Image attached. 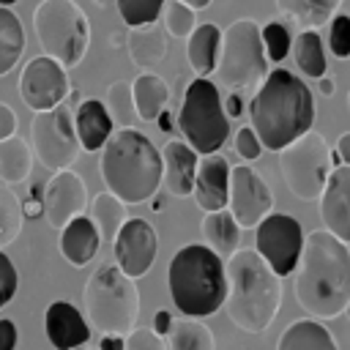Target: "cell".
Masks as SVG:
<instances>
[{
    "label": "cell",
    "mask_w": 350,
    "mask_h": 350,
    "mask_svg": "<svg viewBox=\"0 0 350 350\" xmlns=\"http://www.w3.org/2000/svg\"><path fill=\"white\" fill-rule=\"evenodd\" d=\"M345 312H347V317H350V301H347V306H345Z\"/></svg>",
    "instance_id": "cell-54"
},
{
    "label": "cell",
    "mask_w": 350,
    "mask_h": 350,
    "mask_svg": "<svg viewBox=\"0 0 350 350\" xmlns=\"http://www.w3.org/2000/svg\"><path fill=\"white\" fill-rule=\"evenodd\" d=\"M180 3H186L189 8H194V11H202V8H208L211 5V0H180Z\"/></svg>",
    "instance_id": "cell-52"
},
{
    "label": "cell",
    "mask_w": 350,
    "mask_h": 350,
    "mask_svg": "<svg viewBox=\"0 0 350 350\" xmlns=\"http://www.w3.org/2000/svg\"><path fill=\"white\" fill-rule=\"evenodd\" d=\"M22 213H25V219H27V216H41V213H44V208H41V197H33V200L22 202Z\"/></svg>",
    "instance_id": "cell-49"
},
{
    "label": "cell",
    "mask_w": 350,
    "mask_h": 350,
    "mask_svg": "<svg viewBox=\"0 0 350 350\" xmlns=\"http://www.w3.org/2000/svg\"><path fill=\"white\" fill-rule=\"evenodd\" d=\"M219 44H221V30L213 22H202L189 33L186 57H189V66L197 77H211L216 71Z\"/></svg>",
    "instance_id": "cell-24"
},
{
    "label": "cell",
    "mask_w": 350,
    "mask_h": 350,
    "mask_svg": "<svg viewBox=\"0 0 350 350\" xmlns=\"http://www.w3.org/2000/svg\"><path fill=\"white\" fill-rule=\"evenodd\" d=\"M131 96H134V112H137V118L142 123H153L159 118V112L167 109L170 88H167V82L159 74L142 71L131 82Z\"/></svg>",
    "instance_id": "cell-26"
},
{
    "label": "cell",
    "mask_w": 350,
    "mask_h": 350,
    "mask_svg": "<svg viewBox=\"0 0 350 350\" xmlns=\"http://www.w3.org/2000/svg\"><path fill=\"white\" fill-rule=\"evenodd\" d=\"M178 129L194 153H216L230 137V118L221 107V93L208 77H194L186 85L178 109Z\"/></svg>",
    "instance_id": "cell-9"
},
{
    "label": "cell",
    "mask_w": 350,
    "mask_h": 350,
    "mask_svg": "<svg viewBox=\"0 0 350 350\" xmlns=\"http://www.w3.org/2000/svg\"><path fill=\"white\" fill-rule=\"evenodd\" d=\"M260 38H262L268 63H282V60L290 55L293 36H290V30L284 27V22H268V25H262V27H260Z\"/></svg>",
    "instance_id": "cell-37"
},
{
    "label": "cell",
    "mask_w": 350,
    "mask_h": 350,
    "mask_svg": "<svg viewBox=\"0 0 350 350\" xmlns=\"http://www.w3.org/2000/svg\"><path fill=\"white\" fill-rule=\"evenodd\" d=\"M202 238H205V246L213 249L221 260H227L238 246H241V227L235 224V219L230 216L227 208L221 211H211L205 213L202 219Z\"/></svg>",
    "instance_id": "cell-28"
},
{
    "label": "cell",
    "mask_w": 350,
    "mask_h": 350,
    "mask_svg": "<svg viewBox=\"0 0 350 350\" xmlns=\"http://www.w3.org/2000/svg\"><path fill=\"white\" fill-rule=\"evenodd\" d=\"M342 0H276L279 14H284L301 30H320L339 14Z\"/></svg>",
    "instance_id": "cell-27"
},
{
    "label": "cell",
    "mask_w": 350,
    "mask_h": 350,
    "mask_svg": "<svg viewBox=\"0 0 350 350\" xmlns=\"http://www.w3.org/2000/svg\"><path fill=\"white\" fill-rule=\"evenodd\" d=\"M328 49L334 57H350V16L334 14L328 22Z\"/></svg>",
    "instance_id": "cell-39"
},
{
    "label": "cell",
    "mask_w": 350,
    "mask_h": 350,
    "mask_svg": "<svg viewBox=\"0 0 350 350\" xmlns=\"http://www.w3.org/2000/svg\"><path fill=\"white\" fill-rule=\"evenodd\" d=\"M126 219H129L126 202H120L115 194L101 191V194L93 197V202H90V221H93V227H96V232H98L101 241H109L112 243Z\"/></svg>",
    "instance_id": "cell-31"
},
{
    "label": "cell",
    "mask_w": 350,
    "mask_h": 350,
    "mask_svg": "<svg viewBox=\"0 0 350 350\" xmlns=\"http://www.w3.org/2000/svg\"><path fill=\"white\" fill-rule=\"evenodd\" d=\"M112 254H115V265L126 276L131 279L145 276L159 254V235L153 224L145 219H126L112 241Z\"/></svg>",
    "instance_id": "cell-15"
},
{
    "label": "cell",
    "mask_w": 350,
    "mask_h": 350,
    "mask_svg": "<svg viewBox=\"0 0 350 350\" xmlns=\"http://www.w3.org/2000/svg\"><path fill=\"white\" fill-rule=\"evenodd\" d=\"M172 320H175V317H172L167 309H159V312H156V317H153V325H150V328H153L159 336H167V331H170Z\"/></svg>",
    "instance_id": "cell-46"
},
{
    "label": "cell",
    "mask_w": 350,
    "mask_h": 350,
    "mask_svg": "<svg viewBox=\"0 0 350 350\" xmlns=\"http://www.w3.org/2000/svg\"><path fill=\"white\" fill-rule=\"evenodd\" d=\"M227 211L241 230H254L260 219L273 211V191L262 175H257L249 164L230 167L227 186Z\"/></svg>",
    "instance_id": "cell-13"
},
{
    "label": "cell",
    "mask_w": 350,
    "mask_h": 350,
    "mask_svg": "<svg viewBox=\"0 0 350 350\" xmlns=\"http://www.w3.org/2000/svg\"><path fill=\"white\" fill-rule=\"evenodd\" d=\"M161 153V186L170 197H189L194 186L197 153L183 139H170Z\"/></svg>",
    "instance_id": "cell-20"
},
{
    "label": "cell",
    "mask_w": 350,
    "mask_h": 350,
    "mask_svg": "<svg viewBox=\"0 0 350 350\" xmlns=\"http://www.w3.org/2000/svg\"><path fill=\"white\" fill-rule=\"evenodd\" d=\"M82 306L93 328L126 336L139 320V290L118 265H101L85 282Z\"/></svg>",
    "instance_id": "cell-6"
},
{
    "label": "cell",
    "mask_w": 350,
    "mask_h": 350,
    "mask_svg": "<svg viewBox=\"0 0 350 350\" xmlns=\"http://www.w3.org/2000/svg\"><path fill=\"white\" fill-rule=\"evenodd\" d=\"M347 107H350V93H347Z\"/></svg>",
    "instance_id": "cell-56"
},
{
    "label": "cell",
    "mask_w": 350,
    "mask_h": 350,
    "mask_svg": "<svg viewBox=\"0 0 350 350\" xmlns=\"http://www.w3.org/2000/svg\"><path fill=\"white\" fill-rule=\"evenodd\" d=\"M227 293L224 309L235 328L246 334H265L282 306V276L254 252L235 249L224 260Z\"/></svg>",
    "instance_id": "cell-3"
},
{
    "label": "cell",
    "mask_w": 350,
    "mask_h": 350,
    "mask_svg": "<svg viewBox=\"0 0 350 350\" xmlns=\"http://www.w3.org/2000/svg\"><path fill=\"white\" fill-rule=\"evenodd\" d=\"M317 200L325 230L350 246V164H336L328 172Z\"/></svg>",
    "instance_id": "cell-17"
},
{
    "label": "cell",
    "mask_w": 350,
    "mask_h": 350,
    "mask_svg": "<svg viewBox=\"0 0 350 350\" xmlns=\"http://www.w3.org/2000/svg\"><path fill=\"white\" fill-rule=\"evenodd\" d=\"M252 131L265 150H282L314 123V96L293 71L273 68L265 74L249 101Z\"/></svg>",
    "instance_id": "cell-2"
},
{
    "label": "cell",
    "mask_w": 350,
    "mask_h": 350,
    "mask_svg": "<svg viewBox=\"0 0 350 350\" xmlns=\"http://www.w3.org/2000/svg\"><path fill=\"white\" fill-rule=\"evenodd\" d=\"M112 123H118V129H126V126H134V96H131V82L126 79H118L107 88V101H104Z\"/></svg>",
    "instance_id": "cell-35"
},
{
    "label": "cell",
    "mask_w": 350,
    "mask_h": 350,
    "mask_svg": "<svg viewBox=\"0 0 350 350\" xmlns=\"http://www.w3.org/2000/svg\"><path fill=\"white\" fill-rule=\"evenodd\" d=\"M279 153V170L284 178V186L293 191V197L312 202L320 197L328 172L334 170L331 164V148L323 134L306 131L290 145H284Z\"/></svg>",
    "instance_id": "cell-10"
},
{
    "label": "cell",
    "mask_w": 350,
    "mask_h": 350,
    "mask_svg": "<svg viewBox=\"0 0 350 350\" xmlns=\"http://www.w3.org/2000/svg\"><path fill=\"white\" fill-rule=\"evenodd\" d=\"M25 52V27H22V19L0 5V77H5L22 57Z\"/></svg>",
    "instance_id": "cell-32"
},
{
    "label": "cell",
    "mask_w": 350,
    "mask_h": 350,
    "mask_svg": "<svg viewBox=\"0 0 350 350\" xmlns=\"http://www.w3.org/2000/svg\"><path fill=\"white\" fill-rule=\"evenodd\" d=\"M22 202L8 183H0V249L11 246L22 232Z\"/></svg>",
    "instance_id": "cell-34"
},
{
    "label": "cell",
    "mask_w": 350,
    "mask_h": 350,
    "mask_svg": "<svg viewBox=\"0 0 350 350\" xmlns=\"http://www.w3.org/2000/svg\"><path fill=\"white\" fill-rule=\"evenodd\" d=\"M126 347V336L120 334H101V342L96 350H123Z\"/></svg>",
    "instance_id": "cell-47"
},
{
    "label": "cell",
    "mask_w": 350,
    "mask_h": 350,
    "mask_svg": "<svg viewBox=\"0 0 350 350\" xmlns=\"http://www.w3.org/2000/svg\"><path fill=\"white\" fill-rule=\"evenodd\" d=\"M68 93H71V82H68L66 68L57 60H52L46 55H38V57H33L22 66L19 96L33 112L52 109V107L63 104L68 98Z\"/></svg>",
    "instance_id": "cell-14"
},
{
    "label": "cell",
    "mask_w": 350,
    "mask_h": 350,
    "mask_svg": "<svg viewBox=\"0 0 350 350\" xmlns=\"http://www.w3.org/2000/svg\"><path fill=\"white\" fill-rule=\"evenodd\" d=\"M227 186H230V161L219 150L200 156L194 170V186L189 194L194 197L197 208H202L205 213L227 208Z\"/></svg>",
    "instance_id": "cell-18"
},
{
    "label": "cell",
    "mask_w": 350,
    "mask_h": 350,
    "mask_svg": "<svg viewBox=\"0 0 350 350\" xmlns=\"http://www.w3.org/2000/svg\"><path fill=\"white\" fill-rule=\"evenodd\" d=\"M30 150L49 172L68 170L82 150L77 131H74V109L66 104H57L52 109L33 112Z\"/></svg>",
    "instance_id": "cell-11"
},
{
    "label": "cell",
    "mask_w": 350,
    "mask_h": 350,
    "mask_svg": "<svg viewBox=\"0 0 350 350\" xmlns=\"http://www.w3.org/2000/svg\"><path fill=\"white\" fill-rule=\"evenodd\" d=\"M167 350H216L213 331L200 317H178L167 331Z\"/></svg>",
    "instance_id": "cell-30"
},
{
    "label": "cell",
    "mask_w": 350,
    "mask_h": 350,
    "mask_svg": "<svg viewBox=\"0 0 350 350\" xmlns=\"http://www.w3.org/2000/svg\"><path fill=\"white\" fill-rule=\"evenodd\" d=\"M159 16H161L164 30L175 38H189V33L197 27V11L180 0H164Z\"/></svg>",
    "instance_id": "cell-36"
},
{
    "label": "cell",
    "mask_w": 350,
    "mask_h": 350,
    "mask_svg": "<svg viewBox=\"0 0 350 350\" xmlns=\"http://www.w3.org/2000/svg\"><path fill=\"white\" fill-rule=\"evenodd\" d=\"M221 107H224V115L227 118H241V112H246L243 96L235 93V90H227V96H221Z\"/></svg>",
    "instance_id": "cell-45"
},
{
    "label": "cell",
    "mask_w": 350,
    "mask_h": 350,
    "mask_svg": "<svg viewBox=\"0 0 350 350\" xmlns=\"http://www.w3.org/2000/svg\"><path fill=\"white\" fill-rule=\"evenodd\" d=\"M44 331L55 350H74L90 342V325L71 301H52L46 306Z\"/></svg>",
    "instance_id": "cell-19"
},
{
    "label": "cell",
    "mask_w": 350,
    "mask_h": 350,
    "mask_svg": "<svg viewBox=\"0 0 350 350\" xmlns=\"http://www.w3.org/2000/svg\"><path fill=\"white\" fill-rule=\"evenodd\" d=\"M74 131H77V139H79L82 150H88V153L101 150L107 137L115 131V123H112L104 101H98V98L79 101L77 109H74Z\"/></svg>",
    "instance_id": "cell-21"
},
{
    "label": "cell",
    "mask_w": 350,
    "mask_h": 350,
    "mask_svg": "<svg viewBox=\"0 0 350 350\" xmlns=\"http://www.w3.org/2000/svg\"><path fill=\"white\" fill-rule=\"evenodd\" d=\"M74 350H88V347H85V345H82V347H74Z\"/></svg>",
    "instance_id": "cell-55"
},
{
    "label": "cell",
    "mask_w": 350,
    "mask_h": 350,
    "mask_svg": "<svg viewBox=\"0 0 350 350\" xmlns=\"http://www.w3.org/2000/svg\"><path fill=\"white\" fill-rule=\"evenodd\" d=\"M101 238L90 221V216H74L63 230H60V254L74 265L82 268L98 254Z\"/></svg>",
    "instance_id": "cell-23"
},
{
    "label": "cell",
    "mask_w": 350,
    "mask_h": 350,
    "mask_svg": "<svg viewBox=\"0 0 350 350\" xmlns=\"http://www.w3.org/2000/svg\"><path fill=\"white\" fill-rule=\"evenodd\" d=\"M317 90H320L323 96H334V79H331V77H320Z\"/></svg>",
    "instance_id": "cell-51"
},
{
    "label": "cell",
    "mask_w": 350,
    "mask_h": 350,
    "mask_svg": "<svg viewBox=\"0 0 350 350\" xmlns=\"http://www.w3.org/2000/svg\"><path fill=\"white\" fill-rule=\"evenodd\" d=\"M129 57L137 68L153 71L164 57H167V30L159 22H148L139 27H129L126 36Z\"/></svg>",
    "instance_id": "cell-22"
},
{
    "label": "cell",
    "mask_w": 350,
    "mask_h": 350,
    "mask_svg": "<svg viewBox=\"0 0 350 350\" xmlns=\"http://www.w3.org/2000/svg\"><path fill=\"white\" fill-rule=\"evenodd\" d=\"M98 170L107 191L126 205L148 202L161 186V153L153 139L134 126L118 129L107 137Z\"/></svg>",
    "instance_id": "cell-4"
},
{
    "label": "cell",
    "mask_w": 350,
    "mask_h": 350,
    "mask_svg": "<svg viewBox=\"0 0 350 350\" xmlns=\"http://www.w3.org/2000/svg\"><path fill=\"white\" fill-rule=\"evenodd\" d=\"M293 273L295 301L312 317L331 320L345 312L350 301V246L325 227L312 230L304 238Z\"/></svg>",
    "instance_id": "cell-1"
},
{
    "label": "cell",
    "mask_w": 350,
    "mask_h": 350,
    "mask_svg": "<svg viewBox=\"0 0 350 350\" xmlns=\"http://www.w3.org/2000/svg\"><path fill=\"white\" fill-rule=\"evenodd\" d=\"M334 153L339 156L342 164H350V131H345V134L336 139V150H334Z\"/></svg>",
    "instance_id": "cell-48"
},
{
    "label": "cell",
    "mask_w": 350,
    "mask_h": 350,
    "mask_svg": "<svg viewBox=\"0 0 350 350\" xmlns=\"http://www.w3.org/2000/svg\"><path fill=\"white\" fill-rule=\"evenodd\" d=\"M290 52L295 57V66L312 77V79H320L325 77V49H323V38L317 30H298V36L293 38L290 44Z\"/></svg>",
    "instance_id": "cell-33"
},
{
    "label": "cell",
    "mask_w": 350,
    "mask_h": 350,
    "mask_svg": "<svg viewBox=\"0 0 350 350\" xmlns=\"http://www.w3.org/2000/svg\"><path fill=\"white\" fill-rule=\"evenodd\" d=\"M276 350H339V347L334 334L320 320L304 317V320H293L282 331Z\"/></svg>",
    "instance_id": "cell-25"
},
{
    "label": "cell",
    "mask_w": 350,
    "mask_h": 350,
    "mask_svg": "<svg viewBox=\"0 0 350 350\" xmlns=\"http://www.w3.org/2000/svg\"><path fill=\"white\" fill-rule=\"evenodd\" d=\"M167 287L175 309L186 317H211L224 304V260L205 243L180 246L167 268Z\"/></svg>",
    "instance_id": "cell-5"
},
{
    "label": "cell",
    "mask_w": 350,
    "mask_h": 350,
    "mask_svg": "<svg viewBox=\"0 0 350 350\" xmlns=\"http://www.w3.org/2000/svg\"><path fill=\"white\" fill-rule=\"evenodd\" d=\"M16 287H19V273L11 262V257L0 249V309L16 295Z\"/></svg>",
    "instance_id": "cell-40"
},
{
    "label": "cell",
    "mask_w": 350,
    "mask_h": 350,
    "mask_svg": "<svg viewBox=\"0 0 350 350\" xmlns=\"http://www.w3.org/2000/svg\"><path fill=\"white\" fill-rule=\"evenodd\" d=\"M19 331L11 317H0V350H16Z\"/></svg>",
    "instance_id": "cell-43"
},
{
    "label": "cell",
    "mask_w": 350,
    "mask_h": 350,
    "mask_svg": "<svg viewBox=\"0 0 350 350\" xmlns=\"http://www.w3.org/2000/svg\"><path fill=\"white\" fill-rule=\"evenodd\" d=\"M235 153L241 159H246V161H254V159L262 156V145H260L257 134L252 131V126H241L235 131Z\"/></svg>",
    "instance_id": "cell-42"
},
{
    "label": "cell",
    "mask_w": 350,
    "mask_h": 350,
    "mask_svg": "<svg viewBox=\"0 0 350 350\" xmlns=\"http://www.w3.org/2000/svg\"><path fill=\"white\" fill-rule=\"evenodd\" d=\"M123 350H167V345L153 328H131L126 334V347Z\"/></svg>",
    "instance_id": "cell-41"
},
{
    "label": "cell",
    "mask_w": 350,
    "mask_h": 350,
    "mask_svg": "<svg viewBox=\"0 0 350 350\" xmlns=\"http://www.w3.org/2000/svg\"><path fill=\"white\" fill-rule=\"evenodd\" d=\"M304 246V230L290 213H268L254 227V252L273 268L276 276H290Z\"/></svg>",
    "instance_id": "cell-12"
},
{
    "label": "cell",
    "mask_w": 350,
    "mask_h": 350,
    "mask_svg": "<svg viewBox=\"0 0 350 350\" xmlns=\"http://www.w3.org/2000/svg\"><path fill=\"white\" fill-rule=\"evenodd\" d=\"M16 126H19L16 112H14L8 104H3V101H0V139L14 137V134H16Z\"/></svg>",
    "instance_id": "cell-44"
},
{
    "label": "cell",
    "mask_w": 350,
    "mask_h": 350,
    "mask_svg": "<svg viewBox=\"0 0 350 350\" xmlns=\"http://www.w3.org/2000/svg\"><path fill=\"white\" fill-rule=\"evenodd\" d=\"M156 123H159L161 131H170V129H172V115H170V109H161L159 118H156Z\"/></svg>",
    "instance_id": "cell-50"
},
{
    "label": "cell",
    "mask_w": 350,
    "mask_h": 350,
    "mask_svg": "<svg viewBox=\"0 0 350 350\" xmlns=\"http://www.w3.org/2000/svg\"><path fill=\"white\" fill-rule=\"evenodd\" d=\"M33 170V150L30 142L22 137H5L0 139V180L8 186H16L27 180Z\"/></svg>",
    "instance_id": "cell-29"
},
{
    "label": "cell",
    "mask_w": 350,
    "mask_h": 350,
    "mask_svg": "<svg viewBox=\"0 0 350 350\" xmlns=\"http://www.w3.org/2000/svg\"><path fill=\"white\" fill-rule=\"evenodd\" d=\"M41 208L44 219L52 230H63L74 216H82L88 208V186L74 170H57L44 191H41Z\"/></svg>",
    "instance_id": "cell-16"
},
{
    "label": "cell",
    "mask_w": 350,
    "mask_h": 350,
    "mask_svg": "<svg viewBox=\"0 0 350 350\" xmlns=\"http://www.w3.org/2000/svg\"><path fill=\"white\" fill-rule=\"evenodd\" d=\"M14 3H16V0H0V5H5V8H11Z\"/></svg>",
    "instance_id": "cell-53"
},
{
    "label": "cell",
    "mask_w": 350,
    "mask_h": 350,
    "mask_svg": "<svg viewBox=\"0 0 350 350\" xmlns=\"http://www.w3.org/2000/svg\"><path fill=\"white\" fill-rule=\"evenodd\" d=\"M118 3V14L129 27H139L148 22H156L161 14L164 0H115Z\"/></svg>",
    "instance_id": "cell-38"
},
{
    "label": "cell",
    "mask_w": 350,
    "mask_h": 350,
    "mask_svg": "<svg viewBox=\"0 0 350 350\" xmlns=\"http://www.w3.org/2000/svg\"><path fill=\"white\" fill-rule=\"evenodd\" d=\"M33 30L41 52L63 68L79 66L90 46V22L77 0H41L33 11Z\"/></svg>",
    "instance_id": "cell-7"
},
{
    "label": "cell",
    "mask_w": 350,
    "mask_h": 350,
    "mask_svg": "<svg viewBox=\"0 0 350 350\" xmlns=\"http://www.w3.org/2000/svg\"><path fill=\"white\" fill-rule=\"evenodd\" d=\"M219 85L241 96L254 93L268 74V57L260 38V25L252 16H241L221 30L219 60H216Z\"/></svg>",
    "instance_id": "cell-8"
}]
</instances>
